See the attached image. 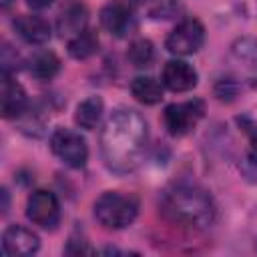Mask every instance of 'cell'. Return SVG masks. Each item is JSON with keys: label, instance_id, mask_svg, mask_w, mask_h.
I'll return each instance as SVG.
<instances>
[{"label": "cell", "instance_id": "6da1fadb", "mask_svg": "<svg viewBox=\"0 0 257 257\" xmlns=\"http://www.w3.org/2000/svg\"><path fill=\"white\" fill-rule=\"evenodd\" d=\"M149 126L135 108H114L100 133V155L108 171L126 175L135 171L147 151Z\"/></svg>", "mask_w": 257, "mask_h": 257}, {"label": "cell", "instance_id": "7a4b0ae2", "mask_svg": "<svg viewBox=\"0 0 257 257\" xmlns=\"http://www.w3.org/2000/svg\"><path fill=\"white\" fill-rule=\"evenodd\" d=\"M161 207L169 219L195 229L209 227L217 215L211 195L197 185H173L163 193Z\"/></svg>", "mask_w": 257, "mask_h": 257}, {"label": "cell", "instance_id": "3957f363", "mask_svg": "<svg viewBox=\"0 0 257 257\" xmlns=\"http://www.w3.org/2000/svg\"><path fill=\"white\" fill-rule=\"evenodd\" d=\"M139 213V201L133 195L106 191L94 201V219L104 229H124Z\"/></svg>", "mask_w": 257, "mask_h": 257}, {"label": "cell", "instance_id": "277c9868", "mask_svg": "<svg viewBox=\"0 0 257 257\" xmlns=\"http://www.w3.org/2000/svg\"><path fill=\"white\" fill-rule=\"evenodd\" d=\"M205 114V102L193 98L187 102H173L163 112V122L173 137H183L195 128V124Z\"/></svg>", "mask_w": 257, "mask_h": 257}, {"label": "cell", "instance_id": "5b68a950", "mask_svg": "<svg viewBox=\"0 0 257 257\" xmlns=\"http://www.w3.org/2000/svg\"><path fill=\"white\" fill-rule=\"evenodd\" d=\"M50 149L64 165L72 169H80L88 161L86 141L70 128H56L50 135Z\"/></svg>", "mask_w": 257, "mask_h": 257}, {"label": "cell", "instance_id": "8992f818", "mask_svg": "<svg viewBox=\"0 0 257 257\" xmlns=\"http://www.w3.org/2000/svg\"><path fill=\"white\" fill-rule=\"evenodd\" d=\"M205 42V26L197 18H185L181 20L167 36L165 46L169 52L177 56H189L195 54Z\"/></svg>", "mask_w": 257, "mask_h": 257}, {"label": "cell", "instance_id": "52a82bcc", "mask_svg": "<svg viewBox=\"0 0 257 257\" xmlns=\"http://www.w3.org/2000/svg\"><path fill=\"white\" fill-rule=\"evenodd\" d=\"M26 217L42 229H54L60 221V205L54 193L44 189L34 191L26 203Z\"/></svg>", "mask_w": 257, "mask_h": 257}, {"label": "cell", "instance_id": "ba28073f", "mask_svg": "<svg viewBox=\"0 0 257 257\" xmlns=\"http://www.w3.org/2000/svg\"><path fill=\"white\" fill-rule=\"evenodd\" d=\"M100 24L108 34H112L116 38L124 36L133 26L131 6L122 0H108L100 8Z\"/></svg>", "mask_w": 257, "mask_h": 257}, {"label": "cell", "instance_id": "9c48e42d", "mask_svg": "<svg viewBox=\"0 0 257 257\" xmlns=\"http://www.w3.org/2000/svg\"><path fill=\"white\" fill-rule=\"evenodd\" d=\"M40 247V239L36 233H32L30 229L22 227V225H10L6 227V231L2 233V251L6 255H32L36 253Z\"/></svg>", "mask_w": 257, "mask_h": 257}, {"label": "cell", "instance_id": "30bf717a", "mask_svg": "<svg viewBox=\"0 0 257 257\" xmlns=\"http://www.w3.org/2000/svg\"><path fill=\"white\" fill-rule=\"evenodd\" d=\"M197 70L185 60H169L163 66V84L173 92H187L197 86Z\"/></svg>", "mask_w": 257, "mask_h": 257}, {"label": "cell", "instance_id": "8fae6325", "mask_svg": "<svg viewBox=\"0 0 257 257\" xmlns=\"http://www.w3.org/2000/svg\"><path fill=\"white\" fill-rule=\"evenodd\" d=\"M12 26L18 32V36L28 44H44L50 40V34H52L48 20L38 14H20L14 18Z\"/></svg>", "mask_w": 257, "mask_h": 257}, {"label": "cell", "instance_id": "7c38bea8", "mask_svg": "<svg viewBox=\"0 0 257 257\" xmlns=\"http://www.w3.org/2000/svg\"><path fill=\"white\" fill-rule=\"evenodd\" d=\"M26 110V92L10 72L2 70V116L18 118Z\"/></svg>", "mask_w": 257, "mask_h": 257}, {"label": "cell", "instance_id": "4fadbf2b", "mask_svg": "<svg viewBox=\"0 0 257 257\" xmlns=\"http://www.w3.org/2000/svg\"><path fill=\"white\" fill-rule=\"evenodd\" d=\"M102 108H104V104H102V98L100 96H88V98H84L76 106L74 122L80 128H84V131H92L98 124L100 116H102Z\"/></svg>", "mask_w": 257, "mask_h": 257}, {"label": "cell", "instance_id": "5bb4252c", "mask_svg": "<svg viewBox=\"0 0 257 257\" xmlns=\"http://www.w3.org/2000/svg\"><path fill=\"white\" fill-rule=\"evenodd\" d=\"M131 92L143 104H157L163 98V86L153 76H137L131 82Z\"/></svg>", "mask_w": 257, "mask_h": 257}, {"label": "cell", "instance_id": "9a60e30c", "mask_svg": "<svg viewBox=\"0 0 257 257\" xmlns=\"http://www.w3.org/2000/svg\"><path fill=\"white\" fill-rule=\"evenodd\" d=\"M86 24V8L82 4H70L66 10H62L58 18V32L62 36H76L80 30H84Z\"/></svg>", "mask_w": 257, "mask_h": 257}, {"label": "cell", "instance_id": "2e32d148", "mask_svg": "<svg viewBox=\"0 0 257 257\" xmlns=\"http://www.w3.org/2000/svg\"><path fill=\"white\" fill-rule=\"evenodd\" d=\"M98 50V38L92 30L84 28L68 40V54L76 60H86Z\"/></svg>", "mask_w": 257, "mask_h": 257}, {"label": "cell", "instance_id": "e0dca14e", "mask_svg": "<svg viewBox=\"0 0 257 257\" xmlns=\"http://www.w3.org/2000/svg\"><path fill=\"white\" fill-rule=\"evenodd\" d=\"M60 70V60L54 52L44 50L38 52L32 62H30V72L38 78V80H50L52 76H56V72Z\"/></svg>", "mask_w": 257, "mask_h": 257}, {"label": "cell", "instance_id": "ac0fdd59", "mask_svg": "<svg viewBox=\"0 0 257 257\" xmlns=\"http://www.w3.org/2000/svg\"><path fill=\"white\" fill-rule=\"evenodd\" d=\"M126 58L133 66L137 68H145V66H151L153 58H155V48H153V42L147 40V38H137L131 42L128 50H126Z\"/></svg>", "mask_w": 257, "mask_h": 257}, {"label": "cell", "instance_id": "d6986e66", "mask_svg": "<svg viewBox=\"0 0 257 257\" xmlns=\"http://www.w3.org/2000/svg\"><path fill=\"white\" fill-rule=\"evenodd\" d=\"M215 94L221 98V100H233L235 94H237V86L231 82V80H219L217 86H215Z\"/></svg>", "mask_w": 257, "mask_h": 257}, {"label": "cell", "instance_id": "ffe728a7", "mask_svg": "<svg viewBox=\"0 0 257 257\" xmlns=\"http://www.w3.org/2000/svg\"><path fill=\"white\" fill-rule=\"evenodd\" d=\"M54 0H26V4L32 8V10H42V8H48Z\"/></svg>", "mask_w": 257, "mask_h": 257}, {"label": "cell", "instance_id": "44dd1931", "mask_svg": "<svg viewBox=\"0 0 257 257\" xmlns=\"http://www.w3.org/2000/svg\"><path fill=\"white\" fill-rule=\"evenodd\" d=\"M249 145H251V155H253V159L257 161V126L249 133Z\"/></svg>", "mask_w": 257, "mask_h": 257}, {"label": "cell", "instance_id": "7402d4cb", "mask_svg": "<svg viewBox=\"0 0 257 257\" xmlns=\"http://www.w3.org/2000/svg\"><path fill=\"white\" fill-rule=\"evenodd\" d=\"M0 2H2V8H8V6H10V2H12V0H0Z\"/></svg>", "mask_w": 257, "mask_h": 257}, {"label": "cell", "instance_id": "603a6c76", "mask_svg": "<svg viewBox=\"0 0 257 257\" xmlns=\"http://www.w3.org/2000/svg\"><path fill=\"white\" fill-rule=\"evenodd\" d=\"M131 4H145V2H149V0H128Z\"/></svg>", "mask_w": 257, "mask_h": 257}]
</instances>
